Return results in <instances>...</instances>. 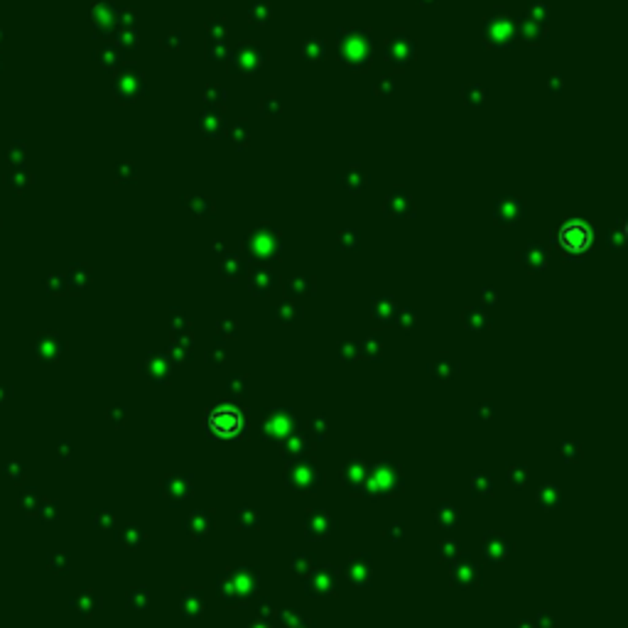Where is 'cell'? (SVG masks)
<instances>
[{
  "label": "cell",
  "mask_w": 628,
  "mask_h": 628,
  "mask_svg": "<svg viewBox=\"0 0 628 628\" xmlns=\"http://www.w3.org/2000/svg\"><path fill=\"white\" fill-rule=\"evenodd\" d=\"M560 241H562V246L567 251H585L591 243V233H589V228L582 226V224H569V226H565L562 233H560Z\"/></svg>",
  "instance_id": "obj_2"
},
{
  "label": "cell",
  "mask_w": 628,
  "mask_h": 628,
  "mask_svg": "<svg viewBox=\"0 0 628 628\" xmlns=\"http://www.w3.org/2000/svg\"><path fill=\"white\" fill-rule=\"evenodd\" d=\"M209 422L216 435H233L241 430V413L233 408H219L211 413Z\"/></svg>",
  "instance_id": "obj_1"
}]
</instances>
